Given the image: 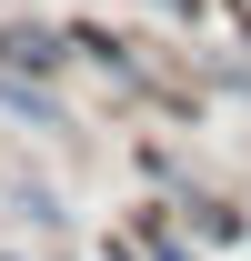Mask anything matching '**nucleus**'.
<instances>
[{
    "label": "nucleus",
    "mask_w": 251,
    "mask_h": 261,
    "mask_svg": "<svg viewBox=\"0 0 251 261\" xmlns=\"http://www.w3.org/2000/svg\"><path fill=\"white\" fill-rule=\"evenodd\" d=\"M0 111H20V121L61 130V111H51V91H20V70H0Z\"/></svg>",
    "instance_id": "f03ea898"
},
{
    "label": "nucleus",
    "mask_w": 251,
    "mask_h": 261,
    "mask_svg": "<svg viewBox=\"0 0 251 261\" xmlns=\"http://www.w3.org/2000/svg\"><path fill=\"white\" fill-rule=\"evenodd\" d=\"M61 31H40V20H20V31H0V70H61Z\"/></svg>",
    "instance_id": "f257e3e1"
},
{
    "label": "nucleus",
    "mask_w": 251,
    "mask_h": 261,
    "mask_svg": "<svg viewBox=\"0 0 251 261\" xmlns=\"http://www.w3.org/2000/svg\"><path fill=\"white\" fill-rule=\"evenodd\" d=\"M171 10H201V0H171Z\"/></svg>",
    "instance_id": "20e7f679"
},
{
    "label": "nucleus",
    "mask_w": 251,
    "mask_h": 261,
    "mask_svg": "<svg viewBox=\"0 0 251 261\" xmlns=\"http://www.w3.org/2000/svg\"><path fill=\"white\" fill-rule=\"evenodd\" d=\"M161 261H191V251H181V241H161Z\"/></svg>",
    "instance_id": "7ed1b4c3"
}]
</instances>
